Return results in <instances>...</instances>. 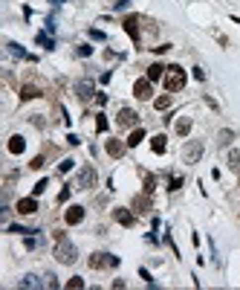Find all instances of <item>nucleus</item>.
<instances>
[{"label":"nucleus","instance_id":"f257e3e1","mask_svg":"<svg viewBox=\"0 0 240 290\" xmlns=\"http://www.w3.org/2000/svg\"><path fill=\"white\" fill-rule=\"evenodd\" d=\"M52 256L58 258L61 264H75L78 250H75V244H69V241H67L64 232H55V253H52Z\"/></svg>","mask_w":240,"mask_h":290},{"label":"nucleus","instance_id":"f03ea898","mask_svg":"<svg viewBox=\"0 0 240 290\" xmlns=\"http://www.w3.org/2000/svg\"><path fill=\"white\" fill-rule=\"evenodd\" d=\"M188 82V76H185V70L180 67V64H171L168 73H165V90L168 93H177V90H182Z\"/></svg>","mask_w":240,"mask_h":290},{"label":"nucleus","instance_id":"7ed1b4c3","mask_svg":"<svg viewBox=\"0 0 240 290\" xmlns=\"http://www.w3.org/2000/svg\"><path fill=\"white\" fill-rule=\"evenodd\" d=\"M90 267H93V270H113V267H119V256L96 253V256H90Z\"/></svg>","mask_w":240,"mask_h":290},{"label":"nucleus","instance_id":"20e7f679","mask_svg":"<svg viewBox=\"0 0 240 290\" xmlns=\"http://www.w3.org/2000/svg\"><path fill=\"white\" fill-rule=\"evenodd\" d=\"M200 157H203V142H200V139L185 142V148H182V163L194 166V163H200Z\"/></svg>","mask_w":240,"mask_h":290},{"label":"nucleus","instance_id":"39448f33","mask_svg":"<svg viewBox=\"0 0 240 290\" xmlns=\"http://www.w3.org/2000/svg\"><path fill=\"white\" fill-rule=\"evenodd\" d=\"M96 180H99V174L93 166H84V169L78 171V177H75V189H90L96 186Z\"/></svg>","mask_w":240,"mask_h":290},{"label":"nucleus","instance_id":"423d86ee","mask_svg":"<svg viewBox=\"0 0 240 290\" xmlns=\"http://www.w3.org/2000/svg\"><path fill=\"white\" fill-rule=\"evenodd\" d=\"M116 125H119V128H139L136 110H130V107H121L119 113H116Z\"/></svg>","mask_w":240,"mask_h":290},{"label":"nucleus","instance_id":"0eeeda50","mask_svg":"<svg viewBox=\"0 0 240 290\" xmlns=\"http://www.w3.org/2000/svg\"><path fill=\"white\" fill-rule=\"evenodd\" d=\"M154 82H151V79H139L136 85H133V96H136L139 102H148V99H151V96H154Z\"/></svg>","mask_w":240,"mask_h":290},{"label":"nucleus","instance_id":"6e6552de","mask_svg":"<svg viewBox=\"0 0 240 290\" xmlns=\"http://www.w3.org/2000/svg\"><path fill=\"white\" fill-rule=\"evenodd\" d=\"M121 26H124V32L130 35V41H133V44H142V35H139V17L136 15H130V17H124V23H121Z\"/></svg>","mask_w":240,"mask_h":290},{"label":"nucleus","instance_id":"1a4fd4ad","mask_svg":"<svg viewBox=\"0 0 240 290\" xmlns=\"http://www.w3.org/2000/svg\"><path fill=\"white\" fill-rule=\"evenodd\" d=\"M64 221H67L69 226L81 223V221H84V206H69L67 212H64Z\"/></svg>","mask_w":240,"mask_h":290},{"label":"nucleus","instance_id":"9d476101","mask_svg":"<svg viewBox=\"0 0 240 290\" xmlns=\"http://www.w3.org/2000/svg\"><path fill=\"white\" fill-rule=\"evenodd\" d=\"M17 212H20V215H35V212H38V200H35V194L32 197H20V200H17Z\"/></svg>","mask_w":240,"mask_h":290},{"label":"nucleus","instance_id":"9b49d317","mask_svg":"<svg viewBox=\"0 0 240 290\" xmlns=\"http://www.w3.org/2000/svg\"><path fill=\"white\" fill-rule=\"evenodd\" d=\"M113 218H116V221L121 223V226H133V223H136V218H133V212H130V209H113Z\"/></svg>","mask_w":240,"mask_h":290},{"label":"nucleus","instance_id":"f8f14e48","mask_svg":"<svg viewBox=\"0 0 240 290\" xmlns=\"http://www.w3.org/2000/svg\"><path fill=\"white\" fill-rule=\"evenodd\" d=\"M6 148H9V154H23L26 151V139L20 137V134H15V137H9V145Z\"/></svg>","mask_w":240,"mask_h":290},{"label":"nucleus","instance_id":"ddd939ff","mask_svg":"<svg viewBox=\"0 0 240 290\" xmlns=\"http://www.w3.org/2000/svg\"><path fill=\"white\" fill-rule=\"evenodd\" d=\"M107 154H110L113 160H119L121 154H124V145H121L119 139H107Z\"/></svg>","mask_w":240,"mask_h":290},{"label":"nucleus","instance_id":"4468645a","mask_svg":"<svg viewBox=\"0 0 240 290\" xmlns=\"http://www.w3.org/2000/svg\"><path fill=\"white\" fill-rule=\"evenodd\" d=\"M6 50H9V55H15V58H29V61H35L32 55H26V50H23L20 44H15V41H9V44H6Z\"/></svg>","mask_w":240,"mask_h":290},{"label":"nucleus","instance_id":"2eb2a0df","mask_svg":"<svg viewBox=\"0 0 240 290\" xmlns=\"http://www.w3.org/2000/svg\"><path fill=\"white\" fill-rule=\"evenodd\" d=\"M75 93H78V99H90V96H93V82H78V85H75Z\"/></svg>","mask_w":240,"mask_h":290},{"label":"nucleus","instance_id":"dca6fc26","mask_svg":"<svg viewBox=\"0 0 240 290\" xmlns=\"http://www.w3.org/2000/svg\"><path fill=\"white\" fill-rule=\"evenodd\" d=\"M151 148H154V154H165V148H168V139H165V134H156V137L151 139Z\"/></svg>","mask_w":240,"mask_h":290},{"label":"nucleus","instance_id":"f3484780","mask_svg":"<svg viewBox=\"0 0 240 290\" xmlns=\"http://www.w3.org/2000/svg\"><path fill=\"white\" fill-rule=\"evenodd\" d=\"M133 209H136L139 215H145V212L151 209V194H142V197H136V200H133Z\"/></svg>","mask_w":240,"mask_h":290},{"label":"nucleus","instance_id":"a211bd4d","mask_svg":"<svg viewBox=\"0 0 240 290\" xmlns=\"http://www.w3.org/2000/svg\"><path fill=\"white\" fill-rule=\"evenodd\" d=\"M38 96H41V90H38L35 85H23L20 87V99H23V102H26V99H38Z\"/></svg>","mask_w":240,"mask_h":290},{"label":"nucleus","instance_id":"6ab92c4d","mask_svg":"<svg viewBox=\"0 0 240 290\" xmlns=\"http://www.w3.org/2000/svg\"><path fill=\"white\" fill-rule=\"evenodd\" d=\"M142 139H145V131H142V128H133V134L127 137V142H124V145H127V148H136Z\"/></svg>","mask_w":240,"mask_h":290},{"label":"nucleus","instance_id":"aec40b11","mask_svg":"<svg viewBox=\"0 0 240 290\" xmlns=\"http://www.w3.org/2000/svg\"><path fill=\"white\" fill-rule=\"evenodd\" d=\"M165 70L168 67H162V64H151V67H148V79H151V82H159V79L165 76Z\"/></svg>","mask_w":240,"mask_h":290},{"label":"nucleus","instance_id":"412c9836","mask_svg":"<svg viewBox=\"0 0 240 290\" xmlns=\"http://www.w3.org/2000/svg\"><path fill=\"white\" fill-rule=\"evenodd\" d=\"M154 107H156V110H168V107H171V96H168V93H165V96H156Z\"/></svg>","mask_w":240,"mask_h":290},{"label":"nucleus","instance_id":"4be33fe9","mask_svg":"<svg viewBox=\"0 0 240 290\" xmlns=\"http://www.w3.org/2000/svg\"><path fill=\"white\" fill-rule=\"evenodd\" d=\"M188 131H191V119H188V116H182V119L177 122V134H180V137H185Z\"/></svg>","mask_w":240,"mask_h":290},{"label":"nucleus","instance_id":"5701e85b","mask_svg":"<svg viewBox=\"0 0 240 290\" xmlns=\"http://www.w3.org/2000/svg\"><path fill=\"white\" fill-rule=\"evenodd\" d=\"M44 282H38V276H23L20 279V288H41Z\"/></svg>","mask_w":240,"mask_h":290},{"label":"nucleus","instance_id":"b1692460","mask_svg":"<svg viewBox=\"0 0 240 290\" xmlns=\"http://www.w3.org/2000/svg\"><path fill=\"white\" fill-rule=\"evenodd\" d=\"M38 44H41V47H47V50H55V38H50L47 32L38 35Z\"/></svg>","mask_w":240,"mask_h":290},{"label":"nucleus","instance_id":"393cba45","mask_svg":"<svg viewBox=\"0 0 240 290\" xmlns=\"http://www.w3.org/2000/svg\"><path fill=\"white\" fill-rule=\"evenodd\" d=\"M154 189H156V177L145 171V194H154Z\"/></svg>","mask_w":240,"mask_h":290},{"label":"nucleus","instance_id":"a878e982","mask_svg":"<svg viewBox=\"0 0 240 290\" xmlns=\"http://www.w3.org/2000/svg\"><path fill=\"white\" fill-rule=\"evenodd\" d=\"M107 128H110V122H107V116H104V113H99V116H96V131H99V134H104Z\"/></svg>","mask_w":240,"mask_h":290},{"label":"nucleus","instance_id":"bb28decb","mask_svg":"<svg viewBox=\"0 0 240 290\" xmlns=\"http://www.w3.org/2000/svg\"><path fill=\"white\" fill-rule=\"evenodd\" d=\"M232 139H235V134H232V131L226 128V131H220V134H217V145H229Z\"/></svg>","mask_w":240,"mask_h":290},{"label":"nucleus","instance_id":"cd10ccee","mask_svg":"<svg viewBox=\"0 0 240 290\" xmlns=\"http://www.w3.org/2000/svg\"><path fill=\"white\" fill-rule=\"evenodd\" d=\"M47 186H50V180H38V183H35V189H32V194H35V197H38V194H44V192H47Z\"/></svg>","mask_w":240,"mask_h":290},{"label":"nucleus","instance_id":"c85d7f7f","mask_svg":"<svg viewBox=\"0 0 240 290\" xmlns=\"http://www.w3.org/2000/svg\"><path fill=\"white\" fill-rule=\"evenodd\" d=\"M67 288H72V290H81V288H84V279H78V276H72V279H69V282H67Z\"/></svg>","mask_w":240,"mask_h":290},{"label":"nucleus","instance_id":"c756f323","mask_svg":"<svg viewBox=\"0 0 240 290\" xmlns=\"http://www.w3.org/2000/svg\"><path fill=\"white\" fill-rule=\"evenodd\" d=\"M229 166H232V169H240V151L229 154Z\"/></svg>","mask_w":240,"mask_h":290},{"label":"nucleus","instance_id":"7c9ffc66","mask_svg":"<svg viewBox=\"0 0 240 290\" xmlns=\"http://www.w3.org/2000/svg\"><path fill=\"white\" fill-rule=\"evenodd\" d=\"M90 38H93V41H107V35H104L102 29H90Z\"/></svg>","mask_w":240,"mask_h":290},{"label":"nucleus","instance_id":"2f4dec72","mask_svg":"<svg viewBox=\"0 0 240 290\" xmlns=\"http://www.w3.org/2000/svg\"><path fill=\"white\" fill-rule=\"evenodd\" d=\"M180 186H182V177H177V174H174V177H171V186H168V192H177Z\"/></svg>","mask_w":240,"mask_h":290},{"label":"nucleus","instance_id":"473e14b6","mask_svg":"<svg viewBox=\"0 0 240 290\" xmlns=\"http://www.w3.org/2000/svg\"><path fill=\"white\" fill-rule=\"evenodd\" d=\"M78 55H81V58H87V55H90V52H93V47H87V44H81V47H78Z\"/></svg>","mask_w":240,"mask_h":290},{"label":"nucleus","instance_id":"72a5a7b5","mask_svg":"<svg viewBox=\"0 0 240 290\" xmlns=\"http://www.w3.org/2000/svg\"><path fill=\"white\" fill-rule=\"evenodd\" d=\"M44 285H47V288H58V282H55V276L52 273H47V282H44Z\"/></svg>","mask_w":240,"mask_h":290},{"label":"nucleus","instance_id":"f704fd0d","mask_svg":"<svg viewBox=\"0 0 240 290\" xmlns=\"http://www.w3.org/2000/svg\"><path fill=\"white\" fill-rule=\"evenodd\" d=\"M44 166V157H35L32 163H29V169H41Z\"/></svg>","mask_w":240,"mask_h":290},{"label":"nucleus","instance_id":"c9c22d12","mask_svg":"<svg viewBox=\"0 0 240 290\" xmlns=\"http://www.w3.org/2000/svg\"><path fill=\"white\" fill-rule=\"evenodd\" d=\"M67 197H69V186H64V189H61V194H58V200H61V203H64V200H67Z\"/></svg>","mask_w":240,"mask_h":290},{"label":"nucleus","instance_id":"e433bc0d","mask_svg":"<svg viewBox=\"0 0 240 290\" xmlns=\"http://www.w3.org/2000/svg\"><path fill=\"white\" fill-rule=\"evenodd\" d=\"M69 169H72V160H64V163H61V169H58V171L64 174V171H69Z\"/></svg>","mask_w":240,"mask_h":290},{"label":"nucleus","instance_id":"4c0bfd02","mask_svg":"<svg viewBox=\"0 0 240 290\" xmlns=\"http://www.w3.org/2000/svg\"><path fill=\"white\" fill-rule=\"evenodd\" d=\"M38 244H41V238H26V247H29V250H35Z\"/></svg>","mask_w":240,"mask_h":290},{"label":"nucleus","instance_id":"58836bf2","mask_svg":"<svg viewBox=\"0 0 240 290\" xmlns=\"http://www.w3.org/2000/svg\"><path fill=\"white\" fill-rule=\"evenodd\" d=\"M127 6H130V0H119V3H116V9H119V12H121V9H127Z\"/></svg>","mask_w":240,"mask_h":290},{"label":"nucleus","instance_id":"ea45409f","mask_svg":"<svg viewBox=\"0 0 240 290\" xmlns=\"http://www.w3.org/2000/svg\"><path fill=\"white\" fill-rule=\"evenodd\" d=\"M50 3H55V6H61V3H64V0H50Z\"/></svg>","mask_w":240,"mask_h":290}]
</instances>
